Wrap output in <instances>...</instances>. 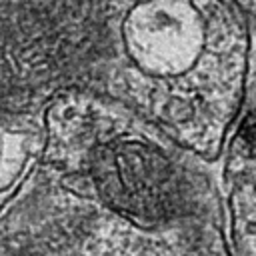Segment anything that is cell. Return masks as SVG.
Here are the masks:
<instances>
[{
  "label": "cell",
  "instance_id": "obj_1",
  "mask_svg": "<svg viewBox=\"0 0 256 256\" xmlns=\"http://www.w3.org/2000/svg\"><path fill=\"white\" fill-rule=\"evenodd\" d=\"M128 10L122 0H0V86L98 52Z\"/></svg>",
  "mask_w": 256,
  "mask_h": 256
}]
</instances>
